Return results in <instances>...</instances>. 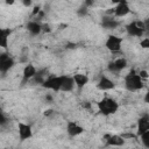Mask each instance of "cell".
Segmentation results:
<instances>
[{
	"label": "cell",
	"mask_w": 149,
	"mask_h": 149,
	"mask_svg": "<svg viewBox=\"0 0 149 149\" xmlns=\"http://www.w3.org/2000/svg\"><path fill=\"white\" fill-rule=\"evenodd\" d=\"M97 107H98V111L100 114L108 116V115H113L118 112L119 104L115 99L109 98V97H105L97 102Z\"/></svg>",
	"instance_id": "6da1fadb"
},
{
	"label": "cell",
	"mask_w": 149,
	"mask_h": 149,
	"mask_svg": "<svg viewBox=\"0 0 149 149\" xmlns=\"http://www.w3.org/2000/svg\"><path fill=\"white\" fill-rule=\"evenodd\" d=\"M143 84H144V80L135 71H130L125 77V87L130 92L140 91L143 87Z\"/></svg>",
	"instance_id": "7a4b0ae2"
},
{
	"label": "cell",
	"mask_w": 149,
	"mask_h": 149,
	"mask_svg": "<svg viewBox=\"0 0 149 149\" xmlns=\"http://www.w3.org/2000/svg\"><path fill=\"white\" fill-rule=\"evenodd\" d=\"M147 26L143 21H133L126 26V31L129 36L133 37H142L146 33Z\"/></svg>",
	"instance_id": "3957f363"
},
{
	"label": "cell",
	"mask_w": 149,
	"mask_h": 149,
	"mask_svg": "<svg viewBox=\"0 0 149 149\" xmlns=\"http://www.w3.org/2000/svg\"><path fill=\"white\" fill-rule=\"evenodd\" d=\"M62 80H63V74L62 76H49V77H45V79L43 80V83L41 85L47 90H50L54 92H59Z\"/></svg>",
	"instance_id": "277c9868"
},
{
	"label": "cell",
	"mask_w": 149,
	"mask_h": 149,
	"mask_svg": "<svg viewBox=\"0 0 149 149\" xmlns=\"http://www.w3.org/2000/svg\"><path fill=\"white\" fill-rule=\"evenodd\" d=\"M121 45H122V38L116 35H108L105 41L106 49L113 54L119 52L121 50Z\"/></svg>",
	"instance_id": "5b68a950"
},
{
	"label": "cell",
	"mask_w": 149,
	"mask_h": 149,
	"mask_svg": "<svg viewBox=\"0 0 149 149\" xmlns=\"http://www.w3.org/2000/svg\"><path fill=\"white\" fill-rule=\"evenodd\" d=\"M14 65H15V61L7 51L0 54V72L1 73L8 72Z\"/></svg>",
	"instance_id": "8992f818"
},
{
	"label": "cell",
	"mask_w": 149,
	"mask_h": 149,
	"mask_svg": "<svg viewBox=\"0 0 149 149\" xmlns=\"http://www.w3.org/2000/svg\"><path fill=\"white\" fill-rule=\"evenodd\" d=\"M17 135L20 141H26L33 137V128L29 123L19 122L17 123Z\"/></svg>",
	"instance_id": "52a82bcc"
},
{
	"label": "cell",
	"mask_w": 149,
	"mask_h": 149,
	"mask_svg": "<svg viewBox=\"0 0 149 149\" xmlns=\"http://www.w3.org/2000/svg\"><path fill=\"white\" fill-rule=\"evenodd\" d=\"M127 64H128V63H127V59H126L125 57H119V58H116V59L109 62L107 68H108V70H109L111 72L116 73V72L122 71V70L127 66Z\"/></svg>",
	"instance_id": "ba28073f"
},
{
	"label": "cell",
	"mask_w": 149,
	"mask_h": 149,
	"mask_svg": "<svg viewBox=\"0 0 149 149\" xmlns=\"http://www.w3.org/2000/svg\"><path fill=\"white\" fill-rule=\"evenodd\" d=\"M105 141L107 147H122L126 143V140L121 135H112V134H106L105 135Z\"/></svg>",
	"instance_id": "9c48e42d"
},
{
	"label": "cell",
	"mask_w": 149,
	"mask_h": 149,
	"mask_svg": "<svg viewBox=\"0 0 149 149\" xmlns=\"http://www.w3.org/2000/svg\"><path fill=\"white\" fill-rule=\"evenodd\" d=\"M66 133L71 137H76L84 133V127L77 123L76 121H68L66 123Z\"/></svg>",
	"instance_id": "30bf717a"
},
{
	"label": "cell",
	"mask_w": 149,
	"mask_h": 149,
	"mask_svg": "<svg viewBox=\"0 0 149 149\" xmlns=\"http://www.w3.org/2000/svg\"><path fill=\"white\" fill-rule=\"evenodd\" d=\"M114 87H115V83L106 76H101L97 83V88L99 91H111Z\"/></svg>",
	"instance_id": "8fae6325"
},
{
	"label": "cell",
	"mask_w": 149,
	"mask_h": 149,
	"mask_svg": "<svg viewBox=\"0 0 149 149\" xmlns=\"http://www.w3.org/2000/svg\"><path fill=\"white\" fill-rule=\"evenodd\" d=\"M129 12H130V8H129V5H128V1L119 2L114 7V17H123Z\"/></svg>",
	"instance_id": "7c38bea8"
},
{
	"label": "cell",
	"mask_w": 149,
	"mask_h": 149,
	"mask_svg": "<svg viewBox=\"0 0 149 149\" xmlns=\"http://www.w3.org/2000/svg\"><path fill=\"white\" fill-rule=\"evenodd\" d=\"M72 78H73V81H74V86H76L78 90L84 88V87L88 84V81H90L88 76L85 74V73H74V74L72 76Z\"/></svg>",
	"instance_id": "4fadbf2b"
},
{
	"label": "cell",
	"mask_w": 149,
	"mask_h": 149,
	"mask_svg": "<svg viewBox=\"0 0 149 149\" xmlns=\"http://www.w3.org/2000/svg\"><path fill=\"white\" fill-rule=\"evenodd\" d=\"M120 24V22L114 17V16H109V15H105L101 20V26L105 29H115L118 28Z\"/></svg>",
	"instance_id": "5bb4252c"
},
{
	"label": "cell",
	"mask_w": 149,
	"mask_h": 149,
	"mask_svg": "<svg viewBox=\"0 0 149 149\" xmlns=\"http://www.w3.org/2000/svg\"><path fill=\"white\" fill-rule=\"evenodd\" d=\"M147 130H149V116L147 114H144L137 120V132H136L137 137H139V135H141L142 133H144Z\"/></svg>",
	"instance_id": "9a60e30c"
},
{
	"label": "cell",
	"mask_w": 149,
	"mask_h": 149,
	"mask_svg": "<svg viewBox=\"0 0 149 149\" xmlns=\"http://www.w3.org/2000/svg\"><path fill=\"white\" fill-rule=\"evenodd\" d=\"M26 28H27V30H28L31 35H34V36L40 35V34L42 33V23H41L40 21H37V20H31V21H29V22L27 23Z\"/></svg>",
	"instance_id": "2e32d148"
},
{
	"label": "cell",
	"mask_w": 149,
	"mask_h": 149,
	"mask_svg": "<svg viewBox=\"0 0 149 149\" xmlns=\"http://www.w3.org/2000/svg\"><path fill=\"white\" fill-rule=\"evenodd\" d=\"M74 88V81L72 76H66L63 74V80H62V85H61V90L62 92H71Z\"/></svg>",
	"instance_id": "e0dca14e"
},
{
	"label": "cell",
	"mask_w": 149,
	"mask_h": 149,
	"mask_svg": "<svg viewBox=\"0 0 149 149\" xmlns=\"http://www.w3.org/2000/svg\"><path fill=\"white\" fill-rule=\"evenodd\" d=\"M36 71H37V69H36L35 65H33V64H30V63L27 64V65L23 68V70H22V77H23V80L27 81V80L33 79V78L35 77V74H36Z\"/></svg>",
	"instance_id": "ac0fdd59"
},
{
	"label": "cell",
	"mask_w": 149,
	"mask_h": 149,
	"mask_svg": "<svg viewBox=\"0 0 149 149\" xmlns=\"http://www.w3.org/2000/svg\"><path fill=\"white\" fill-rule=\"evenodd\" d=\"M10 35V29L0 27V48L7 50L8 49V38Z\"/></svg>",
	"instance_id": "d6986e66"
},
{
	"label": "cell",
	"mask_w": 149,
	"mask_h": 149,
	"mask_svg": "<svg viewBox=\"0 0 149 149\" xmlns=\"http://www.w3.org/2000/svg\"><path fill=\"white\" fill-rule=\"evenodd\" d=\"M139 137L141 139V142L142 144L146 147V148H149V130L142 133L141 135H139Z\"/></svg>",
	"instance_id": "ffe728a7"
},
{
	"label": "cell",
	"mask_w": 149,
	"mask_h": 149,
	"mask_svg": "<svg viewBox=\"0 0 149 149\" xmlns=\"http://www.w3.org/2000/svg\"><path fill=\"white\" fill-rule=\"evenodd\" d=\"M87 12H88V7H86V6H84V5L77 9V14H78L79 16H85V15L87 14Z\"/></svg>",
	"instance_id": "44dd1931"
},
{
	"label": "cell",
	"mask_w": 149,
	"mask_h": 149,
	"mask_svg": "<svg viewBox=\"0 0 149 149\" xmlns=\"http://www.w3.org/2000/svg\"><path fill=\"white\" fill-rule=\"evenodd\" d=\"M7 121H8V119H7L6 114H5V113H3V111L0 108V126L6 125V123H7Z\"/></svg>",
	"instance_id": "7402d4cb"
},
{
	"label": "cell",
	"mask_w": 149,
	"mask_h": 149,
	"mask_svg": "<svg viewBox=\"0 0 149 149\" xmlns=\"http://www.w3.org/2000/svg\"><path fill=\"white\" fill-rule=\"evenodd\" d=\"M121 136L127 141V140H129V139H137V135L136 134H134V133H122L121 134Z\"/></svg>",
	"instance_id": "603a6c76"
},
{
	"label": "cell",
	"mask_w": 149,
	"mask_h": 149,
	"mask_svg": "<svg viewBox=\"0 0 149 149\" xmlns=\"http://www.w3.org/2000/svg\"><path fill=\"white\" fill-rule=\"evenodd\" d=\"M140 47H142L143 49H148L149 48V37H144L140 41Z\"/></svg>",
	"instance_id": "cb8c5ba5"
},
{
	"label": "cell",
	"mask_w": 149,
	"mask_h": 149,
	"mask_svg": "<svg viewBox=\"0 0 149 149\" xmlns=\"http://www.w3.org/2000/svg\"><path fill=\"white\" fill-rule=\"evenodd\" d=\"M137 73H139V76H140L144 81H146V80L148 79V77H149V73H148V71H147V70H140Z\"/></svg>",
	"instance_id": "d4e9b609"
},
{
	"label": "cell",
	"mask_w": 149,
	"mask_h": 149,
	"mask_svg": "<svg viewBox=\"0 0 149 149\" xmlns=\"http://www.w3.org/2000/svg\"><path fill=\"white\" fill-rule=\"evenodd\" d=\"M51 31V27L48 23H42V33H50Z\"/></svg>",
	"instance_id": "484cf974"
},
{
	"label": "cell",
	"mask_w": 149,
	"mask_h": 149,
	"mask_svg": "<svg viewBox=\"0 0 149 149\" xmlns=\"http://www.w3.org/2000/svg\"><path fill=\"white\" fill-rule=\"evenodd\" d=\"M21 2H22V5L24 6V7H31V5H33V0H21Z\"/></svg>",
	"instance_id": "4316f807"
},
{
	"label": "cell",
	"mask_w": 149,
	"mask_h": 149,
	"mask_svg": "<svg viewBox=\"0 0 149 149\" xmlns=\"http://www.w3.org/2000/svg\"><path fill=\"white\" fill-rule=\"evenodd\" d=\"M81 106H83L85 109H91V107H92V105H91L90 101H84V102L81 104Z\"/></svg>",
	"instance_id": "83f0119b"
},
{
	"label": "cell",
	"mask_w": 149,
	"mask_h": 149,
	"mask_svg": "<svg viewBox=\"0 0 149 149\" xmlns=\"http://www.w3.org/2000/svg\"><path fill=\"white\" fill-rule=\"evenodd\" d=\"M40 10H41L40 6H35V7H34V10H33V13H31V15H33V16H36V15L38 14Z\"/></svg>",
	"instance_id": "f1b7e54d"
},
{
	"label": "cell",
	"mask_w": 149,
	"mask_h": 149,
	"mask_svg": "<svg viewBox=\"0 0 149 149\" xmlns=\"http://www.w3.org/2000/svg\"><path fill=\"white\" fill-rule=\"evenodd\" d=\"M93 2H94V0H85V2H84V6H86V7H90V6H92V5H93Z\"/></svg>",
	"instance_id": "f546056e"
},
{
	"label": "cell",
	"mask_w": 149,
	"mask_h": 149,
	"mask_svg": "<svg viewBox=\"0 0 149 149\" xmlns=\"http://www.w3.org/2000/svg\"><path fill=\"white\" fill-rule=\"evenodd\" d=\"M52 113H54V111H52V109H45L43 114H44L45 116H49V115H51Z\"/></svg>",
	"instance_id": "4dcf8cb0"
},
{
	"label": "cell",
	"mask_w": 149,
	"mask_h": 149,
	"mask_svg": "<svg viewBox=\"0 0 149 149\" xmlns=\"http://www.w3.org/2000/svg\"><path fill=\"white\" fill-rule=\"evenodd\" d=\"M14 2H15V0H5V3H6V5H8V6L13 5Z\"/></svg>",
	"instance_id": "1f68e13d"
}]
</instances>
